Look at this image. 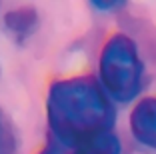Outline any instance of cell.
<instances>
[{
  "mask_svg": "<svg viewBox=\"0 0 156 154\" xmlns=\"http://www.w3.org/2000/svg\"><path fill=\"white\" fill-rule=\"evenodd\" d=\"M74 154H120V144L114 134H108V136H102L98 140L88 142V144L76 148Z\"/></svg>",
  "mask_w": 156,
  "mask_h": 154,
  "instance_id": "cell-5",
  "label": "cell"
},
{
  "mask_svg": "<svg viewBox=\"0 0 156 154\" xmlns=\"http://www.w3.org/2000/svg\"><path fill=\"white\" fill-rule=\"evenodd\" d=\"M14 150H16V136L12 124L0 110V154H14Z\"/></svg>",
  "mask_w": 156,
  "mask_h": 154,
  "instance_id": "cell-6",
  "label": "cell"
},
{
  "mask_svg": "<svg viewBox=\"0 0 156 154\" xmlns=\"http://www.w3.org/2000/svg\"><path fill=\"white\" fill-rule=\"evenodd\" d=\"M4 24L8 28V32L12 34L18 42H24L30 34L34 32V28L38 26V16L34 8H16L10 10L4 18Z\"/></svg>",
  "mask_w": 156,
  "mask_h": 154,
  "instance_id": "cell-4",
  "label": "cell"
},
{
  "mask_svg": "<svg viewBox=\"0 0 156 154\" xmlns=\"http://www.w3.org/2000/svg\"><path fill=\"white\" fill-rule=\"evenodd\" d=\"M130 128L140 144L156 150V98H142L130 114Z\"/></svg>",
  "mask_w": 156,
  "mask_h": 154,
  "instance_id": "cell-3",
  "label": "cell"
},
{
  "mask_svg": "<svg viewBox=\"0 0 156 154\" xmlns=\"http://www.w3.org/2000/svg\"><path fill=\"white\" fill-rule=\"evenodd\" d=\"M90 6L98 8V10H116L120 6H124V2H120V0H110V2H106V0H92Z\"/></svg>",
  "mask_w": 156,
  "mask_h": 154,
  "instance_id": "cell-7",
  "label": "cell"
},
{
  "mask_svg": "<svg viewBox=\"0 0 156 154\" xmlns=\"http://www.w3.org/2000/svg\"><path fill=\"white\" fill-rule=\"evenodd\" d=\"M40 154H58V150H56V148H54V146H52V144H48V146H46V148L42 150Z\"/></svg>",
  "mask_w": 156,
  "mask_h": 154,
  "instance_id": "cell-8",
  "label": "cell"
},
{
  "mask_svg": "<svg viewBox=\"0 0 156 154\" xmlns=\"http://www.w3.org/2000/svg\"><path fill=\"white\" fill-rule=\"evenodd\" d=\"M46 114L54 138L74 150L112 134L114 126L110 98L92 76L56 80L48 90Z\"/></svg>",
  "mask_w": 156,
  "mask_h": 154,
  "instance_id": "cell-1",
  "label": "cell"
},
{
  "mask_svg": "<svg viewBox=\"0 0 156 154\" xmlns=\"http://www.w3.org/2000/svg\"><path fill=\"white\" fill-rule=\"evenodd\" d=\"M100 78L106 94L118 102H130L142 86V60L136 42L126 34L108 38L100 52Z\"/></svg>",
  "mask_w": 156,
  "mask_h": 154,
  "instance_id": "cell-2",
  "label": "cell"
}]
</instances>
